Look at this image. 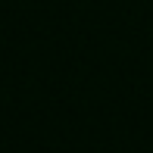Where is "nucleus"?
Masks as SVG:
<instances>
[]
</instances>
